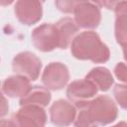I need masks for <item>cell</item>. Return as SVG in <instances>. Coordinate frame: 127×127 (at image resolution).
<instances>
[{
  "mask_svg": "<svg viewBox=\"0 0 127 127\" xmlns=\"http://www.w3.org/2000/svg\"><path fill=\"white\" fill-rule=\"evenodd\" d=\"M85 78L90 80L100 91L109 90L114 83V78L111 71L104 66L93 67L85 75Z\"/></svg>",
  "mask_w": 127,
  "mask_h": 127,
  "instance_id": "15",
  "label": "cell"
},
{
  "mask_svg": "<svg viewBox=\"0 0 127 127\" xmlns=\"http://www.w3.org/2000/svg\"><path fill=\"white\" fill-rule=\"evenodd\" d=\"M49 111L50 120L57 127H67L76 118V108L64 99L55 101Z\"/></svg>",
  "mask_w": 127,
  "mask_h": 127,
  "instance_id": "9",
  "label": "cell"
},
{
  "mask_svg": "<svg viewBox=\"0 0 127 127\" xmlns=\"http://www.w3.org/2000/svg\"><path fill=\"white\" fill-rule=\"evenodd\" d=\"M0 127H9V124H8V120L2 119V120H1V123H0Z\"/></svg>",
  "mask_w": 127,
  "mask_h": 127,
  "instance_id": "20",
  "label": "cell"
},
{
  "mask_svg": "<svg viewBox=\"0 0 127 127\" xmlns=\"http://www.w3.org/2000/svg\"><path fill=\"white\" fill-rule=\"evenodd\" d=\"M77 1H56L55 2V5L57 6V8L63 12V13H73V10H74V7L76 5Z\"/></svg>",
  "mask_w": 127,
  "mask_h": 127,
  "instance_id": "18",
  "label": "cell"
},
{
  "mask_svg": "<svg viewBox=\"0 0 127 127\" xmlns=\"http://www.w3.org/2000/svg\"><path fill=\"white\" fill-rule=\"evenodd\" d=\"M114 12V35L117 44L123 48L127 46V1H117Z\"/></svg>",
  "mask_w": 127,
  "mask_h": 127,
  "instance_id": "12",
  "label": "cell"
},
{
  "mask_svg": "<svg viewBox=\"0 0 127 127\" xmlns=\"http://www.w3.org/2000/svg\"><path fill=\"white\" fill-rule=\"evenodd\" d=\"M47 113L43 107L25 105L8 120L9 127H45Z\"/></svg>",
  "mask_w": 127,
  "mask_h": 127,
  "instance_id": "3",
  "label": "cell"
},
{
  "mask_svg": "<svg viewBox=\"0 0 127 127\" xmlns=\"http://www.w3.org/2000/svg\"><path fill=\"white\" fill-rule=\"evenodd\" d=\"M56 25L60 34V49L65 50L71 45L79 28L75 24L74 20L68 17L59 20Z\"/></svg>",
  "mask_w": 127,
  "mask_h": 127,
  "instance_id": "13",
  "label": "cell"
},
{
  "mask_svg": "<svg viewBox=\"0 0 127 127\" xmlns=\"http://www.w3.org/2000/svg\"><path fill=\"white\" fill-rule=\"evenodd\" d=\"M41 78L43 84L49 90H61L68 83L69 71L63 63L53 62L45 67Z\"/></svg>",
  "mask_w": 127,
  "mask_h": 127,
  "instance_id": "7",
  "label": "cell"
},
{
  "mask_svg": "<svg viewBox=\"0 0 127 127\" xmlns=\"http://www.w3.org/2000/svg\"><path fill=\"white\" fill-rule=\"evenodd\" d=\"M30 79L22 75H11L2 83V93L11 98L24 97L32 88Z\"/></svg>",
  "mask_w": 127,
  "mask_h": 127,
  "instance_id": "11",
  "label": "cell"
},
{
  "mask_svg": "<svg viewBox=\"0 0 127 127\" xmlns=\"http://www.w3.org/2000/svg\"><path fill=\"white\" fill-rule=\"evenodd\" d=\"M70 53L77 60L95 64L106 63L110 58L109 48L94 31H84L76 35L70 45Z\"/></svg>",
  "mask_w": 127,
  "mask_h": 127,
  "instance_id": "2",
  "label": "cell"
},
{
  "mask_svg": "<svg viewBox=\"0 0 127 127\" xmlns=\"http://www.w3.org/2000/svg\"><path fill=\"white\" fill-rule=\"evenodd\" d=\"M74 22L78 28L95 29L101 22L100 8L96 3L89 1H77L74 10Z\"/></svg>",
  "mask_w": 127,
  "mask_h": 127,
  "instance_id": "6",
  "label": "cell"
},
{
  "mask_svg": "<svg viewBox=\"0 0 127 127\" xmlns=\"http://www.w3.org/2000/svg\"><path fill=\"white\" fill-rule=\"evenodd\" d=\"M79 110L74 127H100L115 121L118 108L108 95H99L90 100L75 104Z\"/></svg>",
  "mask_w": 127,
  "mask_h": 127,
  "instance_id": "1",
  "label": "cell"
},
{
  "mask_svg": "<svg viewBox=\"0 0 127 127\" xmlns=\"http://www.w3.org/2000/svg\"><path fill=\"white\" fill-rule=\"evenodd\" d=\"M113 95L119 106L127 110V84H115Z\"/></svg>",
  "mask_w": 127,
  "mask_h": 127,
  "instance_id": "16",
  "label": "cell"
},
{
  "mask_svg": "<svg viewBox=\"0 0 127 127\" xmlns=\"http://www.w3.org/2000/svg\"><path fill=\"white\" fill-rule=\"evenodd\" d=\"M52 99L51 92L48 88L35 85L32 86L30 91L22 98H20V106L35 105L40 107H46Z\"/></svg>",
  "mask_w": 127,
  "mask_h": 127,
  "instance_id": "14",
  "label": "cell"
},
{
  "mask_svg": "<svg viewBox=\"0 0 127 127\" xmlns=\"http://www.w3.org/2000/svg\"><path fill=\"white\" fill-rule=\"evenodd\" d=\"M111 127H127V122L126 121H120V122H118L117 124H115Z\"/></svg>",
  "mask_w": 127,
  "mask_h": 127,
  "instance_id": "19",
  "label": "cell"
},
{
  "mask_svg": "<svg viewBox=\"0 0 127 127\" xmlns=\"http://www.w3.org/2000/svg\"><path fill=\"white\" fill-rule=\"evenodd\" d=\"M12 69L16 74L25 76L34 81L37 80L40 75L42 62L33 53L22 52L14 57L12 61Z\"/></svg>",
  "mask_w": 127,
  "mask_h": 127,
  "instance_id": "5",
  "label": "cell"
},
{
  "mask_svg": "<svg viewBox=\"0 0 127 127\" xmlns=\"http://www.w3.org/2000/svg\"><path fill=\"white\" fill-rule=\"evenodd\" d=\"M31 40L34 47L44 53L60 49V34L56 24L44 23L36 27L31 34Z\"/></svg>",
  "mask_w": 127,
  "mask_h": 127,
  "instance_id": "4",
  "label": "cell"
},
{
  "mask_svg": "<svg viewBox=\"0 0 127 127\" xmlns=\"http://www.w3.org/2000/svg\"><path fill=\"white\" fill-rule=\"evenodd\" d=\"M42 2L36 0H19L15 4L14 12L20 23L26 26H31L42 19Z\"/></svg>",
  "mask_w": 127,
  "mask_h": 127,
  "instance_id": "8",
  "label": "cell"
},
{
  "mask_svg": "<svg viewBox=\"0 0 127 127\" xmlns=\"http://www.w3.org/2000/svg\"><path fill=\"white\" fill-rule=\"evenodd\" d=\"M123 57H124V60L127 62V46L123 47Z\"/></svg>",
  "mask_w": 127,
  "mask_h": 127,
  "instance_id": "21",
  "label": "cell"
},
{
  "mask_svg": "<svg viewBox=\"0 0 127 127\" xmlns=\"http://www.w3.org/2000/svg\"><path fill=\"white\" fill-rule=\"evenodd\" d=\"M97 87L88 79H77L71 81L66 88L67 98L74 104L92 99L97 94Z\"/></svg>",
  "mask_w": 127,
  "mask_h": 127,
  "instance_id": "10",
  "label": "cell"
},
{
  "mask_svg": "<svg viewBox=\"0 0 127 127\" xmlns=\"http://www.w3.org/2000/svg\"><path fill=\"white\" fill-rule=\"evenodd\" d=\"M114 75L117 79L127 84V64L120 62L114 67Z\"/></svg>",
  "mask_w": 127,
  "mask_h": 127,
  "instance_id": "17",
  "label": "cell"
}]
</instances>
